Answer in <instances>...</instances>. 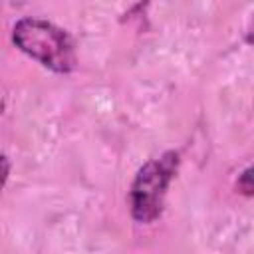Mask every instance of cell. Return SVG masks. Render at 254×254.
<instances>
[{
  "instance_id": "4",
  "label": "cell",
  "mask_w": 254,
  "mask_h": 254,
  "mask_svg": "<svg viewBox=\"0 0 254 254\" xmlns=\"http://www.w3.org/2000/svg\"><path fill=\"white\" fill-rule=\"evenodd\" d=\"M8 169H10V165H8V159H6V157H0V190H2V187H4V183H6V177H8Z\"/></svg>"
},
{
  "instance_id": "1",
  "label": "cell",
  "mask_w": 254,
  "mask_h": 254,
  "mask_svg": "<svg viewBox=\"0 0 254 254\" xmlns=\"http://www.w3.org/2000/svg\"><path fill=\"white\" fill-rule=\"evenodd\" d=\"M12 38L24 54L58 73H67L75 65L71 38L52 22L24 18L14 26Z\"/></svg>"
},
{
  "instance_id": "3",
  "label": "cell",
  "mask_w": 254,
  "mask_h": 254,
  "mask_svg": "<svg viewBox=\"0 0 254 254\" xmlns=\"http://www.w3.org/2000/svg\"><path fill=\"white\" fill-rule=\"evenodd\" d=\"M250 173H252V171H250V169H246V171L242 173L240 181H238V187L244 190V194H252V183H250L252 175H250Z\"/></svg>"
},
{
  "instance_id": "2",
  "label": "cell",
  "mask_w": 254,
  "mask_h": 254,
  "mask_svg": "<svg viewBox=\"0 0 254 254\" xmlns=\"http://www.w3.org/2000/svg\"><path fill=\"white\" fill-rule=\"evenodd\" d=\"M177 165L179 155L169 151L141 167L131 185V212L135 220L151 222L161 214L169 183L177 173Z\"/></svg>"
}]
</instances>
